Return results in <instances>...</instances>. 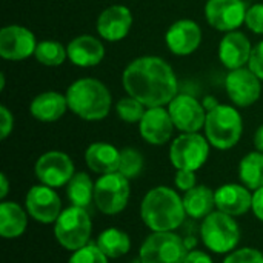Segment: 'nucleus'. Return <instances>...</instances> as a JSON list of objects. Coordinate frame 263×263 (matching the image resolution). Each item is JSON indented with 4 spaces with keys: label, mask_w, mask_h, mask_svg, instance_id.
<instances>
[{
    "label": "nucleus",
    "mask_w": 263,
    "mask_h": 263,
    "mask_svg": "<svg viewBox=\"0 0 263 263\" xmlns=\"http://www.w3.org/2000/svg\"><path fill=\"white\" fill-rule=\"evenodd\" d=\"M183 200L168 186H156L146 193L140 205L143 223L154 233L177 230L185 220Z\"/></svg>",
    "instance_id": "2"
},
{
    "label": "nucleus",
    "mask_w": 263,
    "mask_h": 263,
    "mask_svg": "<svg viewBox=\"0 0 263 263\" xmlns=\"http://www.w3.org/2000/svg\"><path fill=\"white\" fill-rule=\"evenodd\" d=\"M28 217L25 210L15 202L0 203V236L5 239H15L26 230Z\"/></svg>",
    "instance_id": "25"
},
{
    "label": "nucleus",
    "mask_w": 263,
    "mask_h": 263,
    "mask_svg": "<svg viewBox=\"0 0 263 263\" xmlns=\"http://www.w3.org/2000/svg\"><path fill=\"white\" fill-rule=\"evenodd\" d=\"M26 211L40 223H52L62 213L59 194L46 185H35L26 194Z\"/></svg>",
    "instance_id": "11"
},
{
    "label": "nucleus",
    "mask_w": 263,
    "mask_h": 263,
    "mask_svg": "<svg viewBox=\"0 0 263 263\" xmlns=\"http://www.w3.org/2000/svg\"><path fill=\"white\" fill-rule=\"evenodd\" d=\"M242 117L228 105H219L208 111L205 120V136L217 149L233 148L242 136Z\"/></svg>",
    "instance_id": "4"
},
{
    "label": "nucleus",
    "mask_w": 263,
    "mask_h": 263,
    "mask_svg": "<svg viewBox=\"0 0 263 263\" xmlns=\"http://www.w3.org/2000/svg\"><path fill=\"white\" fill-rule=\"evenodd\" d=\"M251 52L253 49L250 40L242 32H236V31L227 34L219 46V57L222 63L231 71L243 68V65L250 62Z\"/></svg>",
    "instance_id": "20"
},
{
    "label": "nucleus",
    "mask_w": 263,
    "mask_h": 263,
    "mask_svg": "<svg viewBox=\"0 0 263 263\" xmlns=\"http://www.w3.org/2000/svg\"><path fill=\"white\" fill-rule=\"evenodd\" d=\"M210 156L208 139L197 133H183L170 148V160L176 170L197 171Z\"/></svg>",
    "instance_id": "9"
},
{
    "label": "nucleus",
    "mask_w": 263,
    "mask_h": 263,
    "mask_svg": "<svg viewBox=\"0 0 263 263\" xmlns=\"http://www.w3.org/2000/svg\"><path fill=\"white\" fill-rule=\"evenodd\" d=\"M254 146L257 148V151L263 153V125L256 131V136H254Z\"/></svg>",
    "instance_id": "40"
},
{
    "label": "nucleus",
    "mask_w": 263,
    "mask_h": 263,
    "mask_svg": "<svg viewBox=\"0 0 263 263\" xmlns=\"http://www.w3.org/2000/svg\"><path fill=\"white\" fill-rule=\"evenodd\" d=\"M35 176L42 185L59 188L66 185L74 176V163L68 154L60 151H49L35 162Z\"/></svg>",
    "instance_id": "10"
},
{
    "label": "nucleus",
    "mask_w": 263,
    "mask_h": 263,
    "mask_svg": "<svg viewBox=\"0 0 263 263\" xmlns=\"http://www.w3.org/2000/svg\"><path fill=\"white\" fill-rule=\"evenodd\" d=\"M188 254L185 242L173 231L153 233L140 247V263H183Z\"/></svg>",
    "instance_id": "8"
},
{
    "label": "nucleus",
    "mask_w": 263,
    "mask_h": 263,
    "mask_svg": "<svg viewBox=\"0 0 263 263\" xmlns=\"http://www.w3.org/2000/svg\"><path fill=\"white\" fill-rule=\"evenodd\" d=\"M69 60L82 68L96 66L103 60L105 48L102 42L92 35H79L66 48Z\"/></svg>",
    "instance_id": "21"
},
{
    "label": "nucleus",
    "mask_w": 263,
    "mask_h": 263,
    "mask_svg": "<svg viewBox=\"0 0 263 263\" xmlns=\"http://www.w3.org/2000/svg\"><path fill=\"white\" fill-rule=\"evenodd\" d=\"M133 23L131 11L126 6L114 5L106 8L99 20H97V31L99 34L109 42H117L126 37Z\"/></svg>",
    "instance_id": "18"
},
{
    "label": "nucleus",
    "mask_w": 263,
    "mask_h": 263,
    "mask_svg": "<svg viewBox=\"0 0 263 263\" xmlns=\"http://www.w3.org/2000/svg\"><path fill=\"white\" fill-rule=\"evenodd\" d=\"M68 108L85 120H102L111 108L108 88L96 79H80L66 92Z\"/></svg>",
    "instance_id": "3"
},
{
    "label": "nucleus",
    "mask_w": 263,
    "mask_h": 263,
    "mask_svg": "<svg viewBox=\"0 0 263 263\" xmlns=\"http://www.w3.org/2000/svg\"><path fill=\"white\" fill-rule=\"evenodd\" d=\"M34 34L18 25L5 26L0 31V55L8 60H23L35 52Z\"/></svg>",
    "instance_id": "14"
},
{
    "label": "nucleus",
    "mask_w": 263,
    "mask_h": 263,
    "mask_svg": "<svg viewBox=\"0 0 263 263\" xmlns=\"http://www.w3.org/2000/svg\"><path fill=\"white\" fill-rule=\"evenodd\" d=\"M253 213L263 222V186L253 194Z\"/></svg>",
    "instance_id": "38"
},
{
    "label": "nucleus",
    "mask_w": 263,
    "mask_h": 263,
    "mask_svg": "<svg viewBox=\"0 0 263 263\" xmlns=\"http://www.w3.org/2000/svg\"><path fill=\"white\" fill-rule=\"evenodd\" d=\"M227 92L237 106H250L259 100L262 86L259 77L247 68L233 69L227 77Z\"/></svg>",
    "instance_id": "15"
},
{
    "label": "nucleus",
    "mask_w": 263,
    "mask_h": 263,
    "mask_svg": "<svg viewBox=\"0 0 263 263\" xmlns=\"http://www.w3.org/2000/svg\"><path fill=\"white\" fill-rule=\"evenodd\" d=\"M129 179L120 173H111L102 176L94 185V203L97 210L106 216L122 213L129 200L131 188Z\"/></svg>",
    "instance_id": "7"
},
{
    "label": "nucleus",
    "mask_w": 263,
    "mask_h": 263,
    "mask_svg": "<svg viewBox=\"0 0 263 263\" xmlns=\"http://www.w3.org/2000/svg\"><path fill=\"white\" fill-rule=\"evenodd\" d=\"M202 40V31L193 20H179L166 32V45L177 55L194 52Z\"/></svg>",
    "instance_id": "16"
},
{
    "label": "nucleus",
    "mask_w": 263,
    "mask_h": 263,
    "mask_svg": "<svg viewBox=\"0 0 263 263\" xmlns=\"http://www.w3.org/2000/svg\"><path fill=\"white\" fill-rule=\"evenodd\" d=\"M168 111L174 126L182 133H197L202 126H205L206 109L202 103L188 94L176 96L171 100Z\"/></svg>",
    "instance_id": "12"
},
{
    "label": "nucleus",
    "mask_w": 263,
    "mask_h": 263,
    "mask_svg": "<svg viewBox=\"0 0 263 263\" xmlns=\"http://www.w3.org/2000/svg\"><path fill=\"white\" fill-rule=\"evenodd\" d=\"M196 171H190V170H177L176 173V186L180 190V191H190L193 190L196 185Z\"/></svg>",
    "instance_id": "35"
},
{
    "label": "nucleus",
    "mask_w": 263,
    "mask_h": 263,
    "mask_svg": "<svg viewBox=\"0 0 263 263\" xmlns=\"http://www.w3.org/2000/svg\"><path fill=\"white\" fill-rule=\"evenodd\" d=\"M94 185L86 173H77L68 182V199L72 206L88 208L94 200Z\"/></svg>",
    "instance_id": "28"
},
{
    "label": "nucleus",
    "mask_w": 263,
    "mask_h": 263,
    "mask_svg": "<svg viewBox=\"0 0 263 263\" xmlns=\"http://www.w3.org/2000/svg\"><path fill=\"white\" fill-rule=\"evenodd\" d=\"M92 222L85 208L69 206L63 210L55 220V240L69 251H77L89 243Z\"/></svg>",
    "instance_id": "6"
},
{
    "label": "nucleus",
    "mask_w": 263,
    "mask_h": 263,
    "mask_svg": "<svg viewBox=\"0 0 263 263\" xmlns=\"http://www.w3.org/2000/svg\"><path fill=\"white\" fill-rule=\"evenodd\" d=\"M205 15L216 29L234 31L245 22L247 8L242 0H208Z\"/></svg>",
    "instance_id": "13"
},
{
    "label": "nucleus",
    "mask_w": 263,
    "mask_h": 263,
    "mask_svg": "<svg viewBox=\"0 0 263 263\" xmlns=\"http://www.w3.org/2000/svg\"><path fill=\"white\" fill-rule=\"evenodd\" d=\"M35 59L46 66H59L65 62L68 51L63 48L62 43L59 42H52V40H45L37 43L35 52H34Z\"/></svg>",
    "instance_id": "29"
},
{
    "label": "nucleus",
    "mask_w": 263,
    "mask_h": 263,
    "mask_svg": "<svg viewBox=\"0 0 263 263\" xmlns=\"http://www.w3.org/2000/svg\"><path fill=\"white\" fill-rule=\"evenodd\" d=\"M86 165L91 171L97 174H111L119 171L120 165V151L105 142H96L88 146L85 153Z\"/></svg>",
    "instance_id": "22"
},
{
    "label": "nucleus",
    "mask_w": 263,
    "mask_h": 263,
    "mask_svg": "<svg viewBox=\"0 0 263 263\" xmlns=\"http://www.w3.org/2000/svg\"><path fill=\"white\" fill-rule=\"evenodd\" d=\"M239 177L248 190L257 191L263 186V153L247 154L239 165Z\"/></svg>",
    "instance_id": "27"
},
{
    "label": "nucleus",
    "mask_w": 263,
    "mask_h": 263,
    "mask_svg": "<svg viewBox=\"0 0 263 263\" xmlns=\"http://www.w3.org/2000/svg\"><path fill=\"white\" fill-rule=\"evenodd\" d=\"M96 243L108 259H119L131 250L129 236L117 228H108L102 231Z\"/></svg>",
    "instance_id": "26"
},
{
    "label": "nucleus",
    "mask_w": 263,
    "mask_h": 263,
    "mask_svg": "<svg viewBox=\"0 0 263 263\" xmlns=\"http://www.w3.org/2000/svg\"><path fill=\"white\" fill-rule=\"evenodd\" d=\"M143 170V157L142 154L134 148H125L120 151V165L119 171L126 179L137 177Z\"/></svg>",
    "instance_id": "30"
},
{
    "label": "nucleus",
    "mask_w": 263,
    "mask_h": 263,
    "mask_svg": "<svg viewBox=\"0 0 263 263\" xmlns=\"http://www.w3.org/2000/svg\"><path fill=\"white\" fill-rule=\"evenodd\" d=\"M68 263H108V257L97 247V243H88L74 251Z\"/></svg>",
    "instance_id": "32"
},
{
    "label": "nucleus",
    "mask_w": 263,
    "mask_h": 263,
    "mask_svg": "<svg viewBox=\"0 0 263 263\" xmlns=\"http://www.w3.org/2000/svg\"><path fill=\"white\" fill-rule=\"evenodd\" d=\"M250 69L263 80V42L256 45L250 57Z\"/></svg>",
    "instance_id": "36"
},
{
    "label": "nucleus",
    "mask_w": 263,
    "mask_h": 263,
    "mask_svg": "<svg viewBox=\"0 0 263 263\" xmlns=\"http://www.w3.org/2000/svg\"><path fill=\"white\" fill-rule=\"evenodd\" d=\"M183 263H213V259L210 257V254L199 251V250H194V251H190L186 254Z\"/></svg>",
    "instance_id": "39"
},
{
    "label": "nucleus",
    "mask_w": 263,
    "mask_h": 263,
    "mask_svg": "<svg viewBox=\"0 0 263 263\" xmlns=\"http://www.w3.org/2000/svg\"><path fill=\"white\" fill-rule=\"evenodd\" d=\"M183 206L186 216L193 219H205L216 208V196L211 188L197 185L183 196Z\"/></svg>",
    "instance_id": "24"
},
{
    "label": "nucleus",
    "mask_w": 263,
    "mask_h": 263,
    "mask_svg": "<svg viewBox=\"0 0 263 263\" xmlns=\"http://www.w3.org/2000/svg\"><path fill=\"white\" fill-rule=\"evenodd\" d=\"M68 108V100L59 92L49 91L37 96L29 106L34 119L40 122H55L59 120Z\"/></svg>",
    "instance_id": "23"
},
{
    "label": "nucleus",
    "mask_w": 263,
    "mask_h": 263,
    "mask_svg": "<svg viewBox=\"0 0 263 263\" xmlns=\"http://www.w3.org/2000/svg\"><path fill=\"white\" fill-rule=\"evenodd\" d=\"M220 103L214 99V97H206L205 99V102H203V108L206 109V111H211V109H214L216 106H219Z\"/></svg>",
    "instance_id": "41"
},
{
    "label": "nucleus",
    "mask_w": 263,
    "mask_h": 263,
    "mask_svg": "<svg viewBox=\"0 0 263 263\" xmlns=\"http://www.w3.org/2000/svg\"><path fill=\"white\" fill-rule=\"evenodd\" d=\"M145 105L142 102H139L137 99L134 97H126V99H122L119 103H117V114L119 117L123 120V122H128V123H136V122H140L145 116Z\"/></svg>",
    "instance_id": "31"
},
{
    "label": "nucleus",
    "mask_w": 263,
    "mask_h": 263,
    "mask_svg": "<svg viewBox=\"0 0 263 263\" xmlns=\"http://www.w3.org/2000/svg\"><path fill=\"white\" fill-rule=\"evenodd\" d=\"M173 126L170 111L162 106L149 108L140 120V134L151 145H163L171 139Z\"/></svg>",
    "instance_id": "17"
},
{
    "label": "nucleus",
    "mask_w": 263,
    "mask_h": 263,
    "mask_svg": "<svg viewBox=\"0 0 263 263\" xmlns=\"http://www.w3.org/2000/svg\"><path fill=\"white\" fill-rule=\"evenodd\" d=\"M0 182H2V191H0V199H5L8 194V179L5 174L0 176Z\"/></svg>",
    "instance_id": "42"
},
{
    "label": "nucleus",
    "mask_w": 263,
    "mask_h": 263,
    "mask_svg": "<svg viewBox=\"0 0 263 263\" xmlns=\"http://www.w3.org/2000/svg\"><path fill=\"white\" fill-rule=\"evenodd\" d=\"M247 26L256 32V34H263V5H254L247 11V17H245Z\"/></svg>",
    "instance_id": "34"
},
{
    "label": "nucleus",
    "mask_w": 263,
    "mask_h": 263,
    "mask_svg": "<svg viewBox=\"0 0 263 263\" xmlns=\"http://www.w3.org/2000/svg\"><path fill=\"white\" fill-rule=\"evenodd\" d=\"M216 208L228 216H242L253 210V196L247 186L227 183L214 191Z\"/></svg>",
    "instance_id": "19"
},
{
    "label": "nucleus",
    "mask_w": 263,
    "mask_h": 263,
    "mask_svg": "<svg viewBox=\"0 0 263 263\" xmlns=\"http://www.w3.org/2000/svg\"><path fill=\"white\" fill-rule=\"evenodd\" d=\"M200 236L211 253L227 254L237 247L240 240V230L233 216L217 210L203 219Z\"/></svg>",
    "instance_id": "5"
},
{
    "label": "nucleus",
    "mask_w": 263,
    "mask_h": 263,
    "mask_svg": "<svg viewBox=\"0 0 263 263\" xmlns=\"http://www.w3.org/2000/svg\"><path fill=\"white\" fill-rule=\"evenodd\" d=\"M126 92L148 108L171 103L177 96V79L173 68L159 57H140L123 72Z\"/></svg>",
    "instance_id": "1"
},
{
    "label": "nucleus",
    "mask_w": 263,
    "mask_h": 263,
    "mask_svg": "<svg viewBox=\"0 0 263 263\" xmlns=\"http://www.w3.org/2000/svg\"><path fill=\"white\" fill-rule=\"evenodd\" d=\"M0 128H2V139L5 140L8 136H9V133H11V129H12V125H14V119H12V114L5 108V106H0Z\"/></svg>",
    "instance_id": "37"
},
{
    "label": "nucleus",
    "mask_w": 263,
    "mask_h": 263,
    "mask_svg": "<svg viewBox=\"0 0 263 263\" xmlns=\"http://www.w3.org/2000/svg\"><path fill=\"white\" fill-rule=\"evenodd\" d=\"M223 263H263V254L254 248H242L230 253Z\"/></svg>",
    "instance_id": "33"
}]
</instances>
